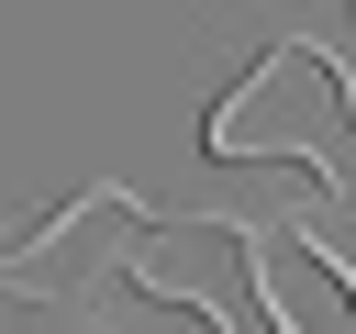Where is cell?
Instances as JSON below:
<instances>
[{
	"label": "cell",
	"instance_id": "cell-1",
	"mask_svg": "<svg viewBox=\"0 0 356 334\" xmlns=\"http://www.w3.org/2000/svg\"><path fill=\"white\" fill-rule=\"evenodd\" d=\"M111 267H122L134 301H156V312H178L200 334L256 323V223H234V212H178V223L145 212Z\"/></svg>",
	"mask_w": 356,
	"mask_h": 334
},
{
	"label": "cell",
	"instance_id": "cell-2",
	"mask_svg": "<svg viewBox=\"0 0 356 334\" xmlns=\"http://www.w3.org/2000/svg\"><path fill=\"white\" fill-rule=\"evenodd\" d=\"M256 323L267 334H356V267L300 223H256Z\"/></svg>",
	"mask_w": 356,
	"mask_h": 334
}]
</instances>
